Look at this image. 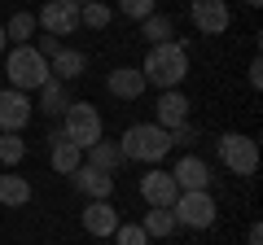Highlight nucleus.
Returning <instances> with one entry per match:
<instances>
[{
  "label": "nucleus",
  "instance_id": "obj_8",
  "mask_svg": "<svg viewBox=\"0 0 263 245\" xmlns=\"http://www.w3.org/2000/svg\"><path fill=\"white\" fill-rule=\"evenodd\" d=\"M35 22L44 27V35H70V31H79V5H70V0H44V9L35 13Z\"/></svg>",
  "mask_w": 263,
  "mask_h": 245
},
{
  "label": "nucleus",
  "instance_id": "obj_32",
  "mask_svg": "<svg viewBox=\"0 0 263 245\" xmlns=\"http://www.w3.org/2000/svg\"><path fill=\"white\" fill-rule=\"evenodd\" d=\"M5 53H9V39H5V27H0V62H5Z\"/></svg>",
  "mask_w": 263,
  "mask_h": 245
},
{
  "label": "nucleus",
  "instance_id": "obj_5",
  "mask_svg": "<svg viewBox=\"0 0 263 245\" xmlns=\"http://www.w3.org/2000/svg\"><path fill=\"white\" fill-rule=\"evenodd\" d=\"M171 215H176V228H189V232H202V228H211L219 219V206L215 197L206 193H180L176 206H171Z\"/></svg>",
  "mask_w": 263,
  "mask_h": 245
},
{
  "label": "nucleus",
  "instance_id": "obj_23",
  "mask_svg": "<svg viewBox=\"0 0 263 245\" xmlns=\"http://www.w3.org/2000/svg\"><path fill=\"white\" fill-rule=\"evenodd\" d=\"M141 35L149 39V44H167V39L176 35V27H171V18H167V13H149V18L141 22Z\"/></svg>",
  "mask_w": 263,
  "mask_h": 245
},
{
  "label": "nucleus",
  "instance_id": "obj_16",
  "mask_svg": "<svg viewBox=\"0 0 263 245\" xmlns=\"http://www.w3.org/2000/svg\"><path fill=\"white\" fill-rule=\"evenodd\" d=\"M88 70V57L79 53V48H57L53 57H48V75L57 79V84H70V79H79Z\"/></svg>",
  "mask_w": 263,
  "mask_h": 245
},
{
  "label": "nucleus",
  "instance_id": "obj_25",
  "mask_svg": "<svg viewBox=\"0 0 263 245\" xmlns=\"http://www.w3.org/2000/svg\"><path fill=\"white\" fill-rule=\"evenodd\" d=\"M110 18H114V9H110V5H101V0H88L84 9H79V27H92V31L110 27Z\"/></svg>",
  "mask_w": 263,
  "mask_h": 245
},
{
  "label": "nucleus",
  "instance_id": "obj_27",
  "mask_svg": "<svg viewBox=\"0 0 263 245\" xmlns=\"http://www.w3.org/2000/svg\"><path fill=\"white\" fill-rule=\"evenodd\" d=\"M114 241L119 245H149V236H145L141 223H119L114 228Z\"/></svg>",
  "mask_w": 263,
  "mask_h": 245
},
{
  "label": "nucleus",
  "instance_id": "obj_24",
  "mask_svg": "<svg viewBox=\"0 0 263 245\" xmlns=\"http://www.w3.org/2000/svg\"><path fill=\"white\" fill-rule=\"evenodd\" d=\"M22 158H27V140L18 132H0V162L5 167H18Z\"/></svg>",
  "mask_w": 263,
  "mask_h": 245
},
{
  "label": "nucleus",
  "instance_id": "obj_10",
  "mask_svg": "<svg viewBox=\"0 0 263 245\" xmlns=\"http://www.w3.org/2000/svg\"><path fill=\"white\" fill-rule=\"evenodd\" d=\"M171 179H176L180 193H206L211 189V167L197 158V153H184V158L171 167Z\"/></svg>",
  "mask_w": 263,
  "mask_h": 245
},
{
  "label": "nucleus",
  "instance_id": "obj_4",
  "mask_svg": "<svg viewBox=\"0 0 263 245\" xmlns=\"http://www.w3.org/2000/svg\"><path fill=\"white\" fill-rule=\"evenodd\" d=\"M62 136L75 145V149L88 153V149H92V145L105 136V122H101V114H97V105L70 101V105L62 110Z\"/></svg>",
  "mask_w": 263,
  "mask_h": 245
},
{
  "label": "nucleus",
  "instance_id": "obj_31",
  "mask_svg": "<svg viewBox=\"0 0 263 245\" xmlns=\"http://www.w3.org/2000/svg\"><path fill=\"white\" fill-rule=\"evenodd\" d=\"M246 245H263V228L250 223V232H246Z\"/></svg>",
  "mask_w": 263,
  "mask_h": 245
},
{
  "label": "nucleus",
  "instance_id": "obj_17",
  "mask_svg": "<svg viewBox=\"0 0 263 245\" xmlns=\"http://www.w3.org/2000/svg\"><path fill=\"white\" fill-rule=\"evenodd\" d=\"M48 140H53V149H48V162H53L57 175H70L75 167H84V149H75V145L66 140L62 132H53Z\"/></svg>",
  "mask_w": 263,
  "mask_h": 245
},
{
  "label": "nucleus",
  "instance_id": "obj_33",
  "mask_svg": "<svg viewBox=\"0 0 263 245\" xmlns=\"http://www.w3.org/2000/svg\"><path fill=\"white\" fill-rule=\"evenodd\" d=\"M246 5H250V9H259V5H263V0H246Z\"/></svg>",
  "mask_w": 263,
  "mask_h": 245
},
{
  "label": "nucleus",
  "instance_id": "obj_1",
  "mask_svg": "<svg viewBox=\"0 0 263 245\" xmlns=\"http://www.w3.org/2000/svg\"><path fill=\"white\" fill-rule=\"evenodd\" d=\"M141 75H145V88H158V92L180 88L184 75H189V48L180 44V39L149 44V53H145V62H141Z\"/></svg>",
  "mask_w": 263,
  "mask_h": 245
},
{
  "label": "nucleus",
  "instance_id": "obj_11",
  "mask_svg": "<svg viewBox=\"0 0 263 245\" xmlns=\"http://www.w3.org/2000/svg\"><path fill=\"white\" fill-rule=\"evenodd\" d=\"M141 197L149 201V206H162V210H171L176 206V197H180V189H176V179H171V171H145L141 175Z\"/></svg>",
  "mask_w": 263,
  "mask_h": 245
},
{
  "label": "nucleus",
  "instance_id": "obj_9",
  "mask_svg": "<svg viewBox=\"0 0 263 245\" xmlns=\"http://www.w3.org/2000/svg\"><path fill=\"white\" fill-rule=\"evenodd\" d=\"M31 114H35V105H31L27 92L0 88V132H22V127L31 122Z\"/></svg>",
  "mask_w": 263,
  "mask_h": 245
},
{
  "label": "nucleus",
  "instance_id": "obj_7",
  "mask_svg": "<svg viewBox=\"0 0 263 245\" xmlns=\"http://www.w3.org/2000/svg\"><path fill=\"white\" fill-rule=\"evenodd\" d=\"M189 18L202 35H224L233 22V9H228V0H189Z\"/></svg>",
  "mask_w": 263,
  "mask_h": 245
},
{
  "label": "nucleus",
  "instance_id": "obj_29",
  "mask_svg": "<svg viewBox=\"0 0 263 245\" xmlns=\"http://www.w3.org/2000/svg\"><path fill=\"white\" fill-rule=\"evenodd\" d=\"M57 48H62V39H57V35H40V44H35V53H40V57H44V62H48V57H53Z\"/></svg>",
  "mask_w": 263,
  "mask_h": 245
},
{
  "label": "nucleus",
  "instance_id": "obj_18",
  "mask_svg": "<svg viewBox=\"0 0 263 245\" xmlns=\"http://www.w3.org/2000/svg\"><path fill=\"white\" fill-rule=\"evenodd\" d=\"M84 162H88V167H97V171H105V175H114V171L123 167V153H119V145H114V140H105V136H101V140L84 153Z\"/></svg>",
  "mask_w": 263,
  "mask_h": 245
},
{
  "label": "nucleus",
  "instance_id": "obj_26",
  "mask_svg": "<svg viewBox=\"0 0 263 245\" xmlns=\"http://www.w3.org/2000/svg\"><path fill=\"white\" fill-rule=\"evenodd\" d=\"M119 13L132 18V22H145L149 13H158V9H154V0H119Z\"/></svg>",
  "mask_w": 263,
  "mask_h": 245
},
{
  "label": "nucleus",
  "instance_id": "obj_22",
  "mask_svg": "<svg viewBox=\"0 0 263 245\" xmlns=\"http://www.w3.org/2000/svg\"><path fill=\"white\" fill-rule=\"evenodd\" d=\"M141 228H145V236H171V232H176V215L162 210V206H149L145 219H141Z\"/></svg>",
  "mask_w": 263,
  "mask_h": 245
},
{
  "label": "nucleus",
  "instance_id": "obj_13",
  "mask_svg": "<svg viewBox=\"0 0 263 245\" xmlns=\"http://www.w3.org/2000/svg\"><path fill=\"white\" fill-rule=\"evenodd\" d=\"M70 184H75L88 201H110V193H114V175H105V171L88 167V162L70 171Z\"/></svg>",
  "mask_w": 263,
  "mask_h": 245
},
{
  "label": "nucleus",
  "instance_id": "obj_34",
  "mask_svg": "<svg viewBox=\"0 0 263 245\" xmlns=\"http://www.w3.org/2000/svg\"><path fill=\"white\" fill-rule=\"evenodd\" d=\"M70 5H79V9H84V5H88V0H70Z\"/></svg>",
  "mask_w": 263,
  "mask_h": 245
},
{
  "label": "nucleus",
  "instance_id": "obj_30",
  "mask_svg": "<svg viewBox=\"0 0 263 245\" xmlns=\"http://www.w3.org/2000/svg\"><path fill=\"white\" fill-rule=\"evenodd\" d=\"M246 79H250V88H263V62H259V57L250 62V70H246Z\"/></svg>",
  "mask_w": 263,
  "mask_h": 245
},
{
  "label": "nucleus",
  "instance_id": "obj_6",
  "mask_svg": "<svg viewBox=\"0 0 263 245\" xmlns=\"http://www.w3.org/2000/svg\"><path fill=\"white\" fill-rule=\"evenodd\" d=\"M219 162L233 175H254L259 171V145L250 136H241V132H224L219 136Z\"/></svg>",
  "mask_w": 263,
  "mask_h": 245
},
{
  "label": "nucleus",
  "instance_id": "obj_3",
  "mask_svg": "<svg viewBox=\"0 0 263 245\" xmlns=\"http://www.w3.org/2000/svg\"><path fill=\"white\" fill-rule=\"evenodd\" d=\"M5 75H9V88H18V92H40V88L48 84V62L35 53V44H13L9 53H5Z\"/></svg>",
  "mask_w": 263,
  "mask_h": 245
},
{
  "label": "nucleus",
  "instance_id": "obj_20",
  "mask_svg": "<svg viewBox=\"0 0 263 245\" xmlns=\"http://www.w3.org/2000/svg\"><path fill=\"white\" fill-rule=\"evenodd\" d=\"M66 105H70V96H66V84L48 79V84L40 88V114H48V118H62Z\"/></svg>",
  "mask_w": 263,
  "mask_h": 245
},
{
  "label": "nucleus",
  "instance_id": "obj_21",
  "mask_svg": "<svg viewBox=\"0 0 263 245\" xmlns=\"http://www.w3.org/2000/svg\"><path fill=\"white\" fill-rule=\"evenodd\" d=\"M35 27H40V22H35V13H27V9H22V13H13V18L5 22V39H9V44H31Z\"/></svg>",
  "mask_w": 263,
  "mask_h": 245
},
{
  "label": "nucleus",
  "instance_id": "obj_15",
  "mask_svg": "<svg viewBox=\"0 0 263 245\" xmlns=\"http://www.w3.org/2000/svg\"><path fill=\"white\" fill-rule=\"evenodd\" d=\"M105 88H110V96H119V101H136V96L145 92V75H141V66H114L110 75H105Z\"/></svg>",
  "mask_w": 263,
  "mask_h": 245
},
{
  "label": "nucleus",
  "instance_id": "obj_2",
  "mask_svg": "<svg viewBox=\"0 0 263 245\" xmlns=\"http://www.w3.org/2000/svg\"><path fill=\"white\" fill-rule=\"evenodd\" d=\"M167 149H171V132H162L158 122H132L119 140L123 162H149L154 167V162L167 158Z\"/></svg>",
  "mask_w": 263,
  "mask_h": 245
},
{
  "label": "nucleus",
  "instance_id": "obj_12",
  "mask_svg": "<svg viewBox=\"0 0 263 245\" xmlns=\"http://www.w3.org/2000/svg\"><path fill=\"white\" fill-rule=\"evenodd\" d=\"M154 114H158L154 122H158L162 132H176V127H184V122H189V96L180 92V88H167V92H158Z\"/></svg>",
  "mask_w": 263,
  "mask_h": 245
},
{
  "label": "nucleus",
  "instance_id": "obj_28",
  "mask_svg": "<svg viewBox=\"0 0 263 245\" xmlns=\"http://www.w3.org/2000/svg\"><path fill=\"white\" fill-rule=\"evenodd\" d=\"M197 140V132H193V127H189V122H184V127H176V132H171V149H189V145H193Z\"/></svg>",
  "mask_w": 263,
  "mask_h": 245
},
{
  "label": "nucleus",
  "instance_id": "obj_19",
  "mask_svg": "<svg viewBox=\"0 0 263 245\" xmlns=\"http://www.w3.org/2000/svg\"><path fill=\"white\" fill-rule=\"evenodd\" d=\"M27 201H31V179L5 171L0 175V206H27Z\"/></svg>",
  "mask_w": 263,
  "mask_h": 245
},
{
  "label": "nucleus",
  "instance_id": "obj_14",
  "mask_svg": "<svg viewBox=\"0 0 263 245\" xmlns=\"http://www.w3.org/2000/svg\"><path fill=\"white\" fill-rule=\"evenodd\" d=\"M79 223H84L88 236H114V228L123 223L119 210L110 206V201H88L84 210H79Z\"/></svg>",
  "mask_w": 263,
  "mask_h": 245
}]
</instances>
